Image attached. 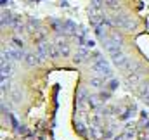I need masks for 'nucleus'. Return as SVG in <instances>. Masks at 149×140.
I'll return each mask as SVG.
<instances>
[{"instance_id": "1", "label": "nucleus", "mask_w": 149, "mask_h": 140, "mask_svg": "<svg viewBox=\"0 0 149 140\" xmlns=\"http://www.w3.org/2000/svg\"><path fill=\"white\" fill-rule=\"evenodd\" d=\"M109 24L118 26V28H123V30H132V28H135V23H134L130 17H127V16H114V17L109 19Z\"/></svg>"}, {"instance_id": "2", "label": "nucleus", "mask_w": 149, "mask_h": 140, "mask_svg": "<svg viewBox=\"0 0 149 140\" xmlns=\"http://www.w3.org/2000/svg\"><path fill=\"white\" fill-rule=\"evenodd\" d=\"M95 73H99V74H104V76H111V69H109V66H108V62L104 61V59H97L95 61V64L92 66Z\"/></svg>"}, {"instance_id": "3", "label": "nucleus", "mask_w": 149, "mask_h": 140, "mask_svg": "<svg viewBox=\"0 0 149 140\" xmlns=\"http://www.w3.org/2000/svg\"><path fill=\"white\" fill-rule=\"evenodd\" d=\"M59 52H61L63 55H68V54H70V47H68L64 42H59Z\"/></svg>"}, {"instance_id": "4", "label": "nucleus", "mask_w": 149, "mask_h": 140, "mask_svg": "<svg viewBox=\"0 0 149 140\" xmlns=\"http://www.w3.org/2000/svg\"><path fill=\"white\" fill-rule=\"evenodd\" d=\"M87 55H88V54H87V50H83V49H81V50L78 52V55H74V61H83V57H87Z\"/></svg>"}, {"instance_id": "5", "label": "nucleus", "mask_w": 149, "mask_h": 140, "mask_svg": "<svg viewBox=\"0 0 149 140\" xmlns=\"http://www.w3.org/2000/svg\"><path fill=\"white\" fill-rule=\"evenodd\" d=\"M90 85H92V87H99V85H102V80H101V78H92V80H90Z\"/></svg>"}, {"instance_id": "6", "label": "nucleus", "mask_w": 149, "mask_h": 140, "mask_svg": "<svg viewBox=\"0 0 149 140\" xmlns=\"http://www.w3.org/2000/svg\"><path fill=\"white\" fill-rule=\"evenodd\" d=\"M102 2H106V3H108V5H116V0H102Z\"/></svg>"}]
</instances>
